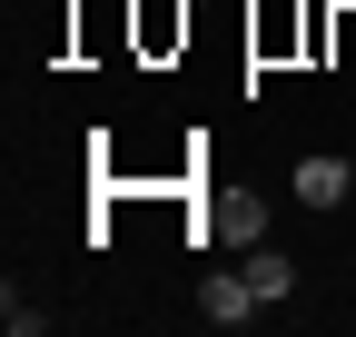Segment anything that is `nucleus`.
<instances>
[{"label":"nucleus","mask_w":356,"mask_h":337,"mask_svg":"<svg viewBox=\"0 0 356 337\" xmlns=\"http://www.w3.org/2000/svg\"><path fill=\"white\" fill-rule=\"evenodd\" d=\"M198 238H208V248H238V258H248V248L267 238V208H257V198H238V189H218V198H208V228H198Z\"/></svg>","instance_id":"obj_1"},{"label":"nucleus","mask_w":356,"mask_h":337,"mask_svg":"<svg viewBox=\"0 0 356 337\" xmlns=\"http://www.w3.org/2000/svg\"><path fill=\"white\" fill-rule=\"evenodd\" d=\"M257 308H267V298L248 288V268H208V278H198V318H208V327H248Z\"/></svg>","instance_id":"obj_2"},{"label":"nucleus","mask_w":356,"mask_h":337,"mask_svg":"<svg viewBox=\"0 0 356 337\" xmlns=\"http://www.w3.org/2000/svg\"><path fill=\"white\" fill-rule=\"evenodd\" d=\"M346 189H356L346 159H297V198H307V208H346Z\"/></svg>","instance_id":"obj_3"},{"label":"nucleus","mask_w":356,"mask_h":337,"mask_svg":"<svg viewBox=\"0 0 356 337\" xmlns=\"http://www.w3.org/2000/svg\"><path fill=\"white\" fill-rule=\"evenodd\" d=\"M238 268H248V288H257V298H287V288H297V258H287L277 238H257V248H248Z\"/></svg>","instance_id":"obj_4"},{"label":"nucleus","mask_w":356,"mask_h":337,"mask_svg":"<svg viewBox=\"0 0 356 337\" xmlns=\"http://www.w3.org/2000/svg\"><path fill=\"white\" fill-rule=\"evenodd\" d=\"M0 318H10V337H40V327H50V308H30L20 288H10V298H0Z\"/></svg>","instance_id":"obj_5"}]
</instances>
